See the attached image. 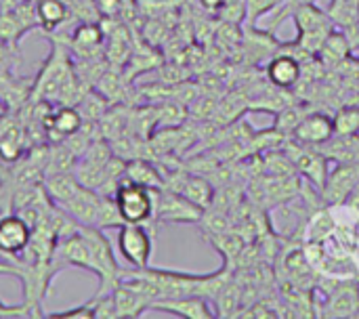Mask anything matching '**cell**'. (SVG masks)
<instances>
[{"instance_id": "6da1fadb", "label": "cell", "mask_w": 359, "mask_h": 319, "mask_svg": "<svg viewBox=\"0 0 359 319\" xmlns=\"http://www.w3.org/2000/svg\"><path fill=\"white\" fill-rule=\"evenodd\" d=\"M303 252L320 278L359 280V212L326 204L305 225Z\"/></svg>"}, {"instance_id": "f1b7e54d", "label": "cell", "mask_w": 359, "mask_h": 319, "mask_svg": "<svg viewBox=\"0 0 359 319\" xmlns=\"http://www.w3.org/2000/svg\"><path fill=\"white\" fill-rule=\"evenodd\" d=\"M0 276H19V269H17V265L15 263H11V261H6V259H0Z\"/></svg>"}, {"instance_id": "f546056e", "label": "cell", "mask_w": 359, "mask_h": 319, "mask_svg": "<svg viewBox=\"0 0 359 319\" xmlns=\"http://www.w3.org/2000/svg\"><path fill=\"white\" fill-rule=\"evenodd\" d=\"M345 206H349L351 210H355V212H359V185L349 194V198L345 200Z\"/></svg>"}, {"instance_id": "44dd1931", "label": "cell", "mask_w": 359, "mask_h": 319, "mask_svg": "<svg viewBox=\"0 0 359 319\" xmlns=\"http://www.w3.org/2000/svg\"><path fill=\"white\" fill-rule=\"evenodd\" d=\"M156 109H158V128L181 126V124H185V120H187V116H189L187 107H185L181 101H175V99L156 103ZM158 128H156V130H158Z\"/></svg>"}, {"instance_id": "9a60e30c", "label": "cell", "mask_w": 359, "mask_h": 319, "mask_svg": "<svg viewBox=\"0 0 359 319\" xmlns=\"http://www.w3.org/2000/svg\"><path fill=\"white\" fill-rule=\"evenodd\" d=\"M114 303H116V319H137L151 309L149 299L122 284L114 288Z\"/></svg>"}, {"instance_id": "9c48e42d", "label": "cell", "mask_w": 359, "mask_h": 319, "mask_svg": "<svg viewBox=\"0 0 359 319\" xmlns=\"http://www.w3.org/2000/svg\"><path fill=\"white\" fill-rule=\"evenodd\" d=\"M290 137L307 147H322L334 137V120L324 111H311L299 122Z\"/></svg>"}, {"instance_id": "5b68a950", "label": "cell", "mask_w": 359, "mask_h": 319, "mask_svg": "<svg viewBox=\"0 0 359 319\" xmlns=\"http://www.w3.org/2000/svg\"><path fill=\"white\" fill-rule=\"evenodd\" d=\"M118 250L128 267L143 269L151 261L154 238L143 223H124L118 227Z\"/></svg>"}, {"instance_id": "7402d4cb", "label": "cell", "mask_w": 359, "mask_h": 319, "mask_svg": "<svg viewBox=\"0 0 359 319\" xmlns=\"http://www.w3.org/2000/svg\"><path fill=\"white\" fill-rule=\"evenodd\" d=\"M334 120V135L337 137H349V135H358L359 133V105L355 103H349V105H343L337 116L332 118Z\"/></svg>"}, {"instance_id": "cb8c5ba5", "label": "cell", "mask_w": 359, "mask_h": 319, "mask_svg": "<svg viewBox=\"0 0 359 319\" xmlns=\"http://www.w3.org/2000/svg\"><path fill=\"white\" fill-rule=\"evenodd\" d=\"M307 114H309V111H307ZM307 114H303V111H301V107H297V105H286L284 109H280V111H278L276 128H278V130H282L284 135H292V133H294V128L299 126V122H301Z\"/></svg>"}, {"instance_id": "ffe728a7", "label": "cell", "mask_w": 359, "mask_h": 319, "mask_svg": "<svg viewBox=\"0 0 359 319\" xmlns=\"http://www.w3.org/2000/svg\"><path fill=\"white\" fill-rule=\"evenodd\" d=\"M215 313L217 318H236L238 313L236 311H242L240 309V303H242V290L236 286V282L231 280L215 299Z\"/></svg>"}, {"instance_id": "83f0119b", "label": "cell", "mask_w": 359, "mask_h": 319, "mask_svg": "<svg viewBox=\"0 0 359 319\" xmlns=\"http://www.w3.org/2000/svg\"><path fill=\"white\" fill-rule=\"evenodd\" d=\"M200 4H202V8L206 11V13H210V15H219V11L221 8H225V6H229V4H233L236 0H198Z\"/></svg>"}, {"instance_id": "5bb4252c", "label": "cell", "mask_w": 359, "mask_h": 319, "mask_svg": "<svg viewBox=\"0 0 359 319\" xmlns=\"http://www.w3.org/2000/svg\"><path fill=\"white\" fill-rule=\"evenodd\" d=\"M124 181H130V183H137V185H143V187H149V189L164 187L162 170L149 158H133V160H126Z\"/></svg>"}, {"instance_id": "7c38bea8", "label": "cell", "mask_w": 359, "mask_h": 319, "mask_svg": "<svg viewBox=\"0 0 359 319\" xmlns=\"http://www.w3.org/2000/svg\"><path fill=\"white\" fill-rule=\"evenodd\" d=\"M99 204H101V194L93 187L80 185V189L67 202H63L59 208L65 215H69L78 225H95Z\"/></svg>"}, {"instance_id": "d6986e66", "label": "cell", "mask_w": 359, "mask_h": 319, "mask_svg": "<svg viewBox=\"0 0 359 319\" xmlns=\"http://www.w3.org/2000/svg\"><path fill=\"white\" fill-rule=\"evenodd\" d=\"M38 13V23L46 29H55L65 23L69 8L63 0H38L36 4Z\"/></svg>"}, {"instance_id": "4fadbf2b", "label": "cell", "mask_w": 359, "mask_h": 319, "mask_svg": "<svg viewBox=\"0 0 359 319\" xmlns=\"http://www.w3.org/2000/svg\"><path fill=\"white\" fill-rule=\"evenodd\" d=\"M351 55H353V46H351L349 36L343 29L334 27L330 32V36L326 38V42L322 44V48L318 53V59L324 65V69H337Z\"/></svg>"}, {"instance_id": "30bf717a", "label": "cell", "mask_w": 359, "mask_h": 319, "mask_svg": "<svg viewBox=\"0 0 359 319\" xmlns=\"http://www.w3.org/2000/svg\"><path fill=\"white\" fill-rule=\"evenodd\" d=\"M359 185V164H339L328 172L326 185L322 189L324 204H345L349 194Z\"/></svg>"}, {"instance_id": "603a6c76", "label": "cell", "mask_w": 359, "mask_h": 319, "mask_svg": "<svg viewBox=\"0 0 359 319\" xmlns=\"http://www.w3.org/2000/svg\"><path fill=\"white\" fill-rule=\"evenodd\" d=\"M120 225H124V221L120 217V210H118V204H116L114 196H101L95 227H99V229H116Z\"/></svg>"}, {"instance_id": "d4e9b609", "label": "cell", "mask_w": 359, "mask_h": 319, "mask_svg": "<svg viewBox=\"0 0 359 319\" xmlns=\"http://www.w3.org/2000/svg\"><path fill=\"white\" fill-rule=\"evenodd\" d=\"M48 319H95V307L93 301L74 307V309H65V311H55V313H46Z\"/></svg>"}, {"instance_id": "3957f363", "label": "cell", "mask_w": 359, "mask_h": 319, "mask_svg": "<svg viewBox=\"0 0 359 319\" xmlns=\"http://www.w3.org/2000/svg\"><path fill=\"white\" fill-rule=\"evenodd\" d=\"M156 196V206H154V223H164V225H191L200 223L204 212L200 206H196L191 200L181 196L179 191L160 187L154 191Z\"/></svg>"}, {"instance_id": "e0dca14e", "label": "cell", "mask_w": 359, "mask_h": 319, "mask_svg": "<svg viewBox=\"0 0 359 319\" xmlns=\"http://www.w3.org/2000/svg\"><path fill=\"white\" fill-rule=\"evenodd\" d=\"M322 154H326L328 160H334L339 164H359V133L349 137H332L328 143L318 147Z\"/></svg>"}, {"instance_id": "ba28073f", "label": "cell", "mask_w": 359, "mask_h": 319, "mask_svg": "<svg viewBox=\"0 0 359 319\" xmlns=\"http://www.w3.org/2000/svg\"><path fill=\"white\" fill-rule=\"evenodd\" d=\"M151 309L175 315L181 319H212L217 318L215 307L210 305L208 299L200 294H185V297H175V299H160L151 305Z\"/></svg>"}, {"instance_id": "8fae6325", "label": "cell", "mask_w": 359, "mask_h": 319, "mask_svg": "<svg viewBox=\"0 0 359 319\" xmlns=\"http://www.w3.org/2000/svg\"><path fill=\"white\" fill-rule=\"evenodd\" d=\"M267 80L271 82L273 88H282V90H288V88H294L301 78H303V65L301 61L288 53V50H280L276 53L269 63H267Z\"/></svg>"}, {"instance_id": "8992f818", "label": "cell", "mask_w": 359, "mask_h": 319, "mask_svg": "<svg viewBox=\"0 0 359 319\" xmlns=\"http://www.w3.org/2000/svg\"><path fill=\"white\" fill-rule=\"evenodd\" d=\"M32 242V225L19 212L0 217V259L11 263L19 261Z\"/></svg>"}, {"instance_id": "ac0fdd59", "label": "cell", "mask_w": 359, "mask_h": 319, "mask_svg": "<svg viewBox=\"0 0 359 319\" xmlns=\"http://www.w3.org/2000/svg\"><path fill=\"white\" fill-rule=\"evenodd\" d=\"M326 11L334 27L343 29L345 34L359 27V0H330Z\"/></svg>"}, {"instance_id": "4316f807", "label": "cell", "mask_w": 359, "mask_h": 319, "mask_svg": "<svg viewBox=\"0 0 359 319\" xmlns=\"http://www.w3.org/2000/svg\"><path fill=\"white\" fill-rule=\"evenodd\" d=\"M305 2H318V0H284V4L278 8V17H276V21L271 23V27H269V29L273 32V27H278L282 21H286V19L292 15V11H294L299 4H305Z\"/></svg>"}, {"instance_id": "4dcf8cb0", "label": "cell", "mask_w": 359, "mask_h": 319, "mask_svg": "<svg viewBox=\"0 0 359 319\" xmlns=\"http://www.w3.org/2000/svg\"><path fill=\"white\" fill-rule=\"evenodd\" d=\"M353 55H355V57L359 59V44H358V46H353Z\"/></svg>"}, {"instance_id": "2e32d148", "label": "cell", "mask_w": 359, "mask_h": 319, "mask_svg": "<svg viewBox=\"0 0 359 319\" xmlns=\"http://www.w3.org/2000/svg\"><path fill=\"white\" fill-rule=\"evenodd\" d=\"M105 32L99 23H80L72 32V46L80 53L82 59H95V53L101 48Z\"/></svg>"}, {"instance_id": "7a4b0ae2", "label": "cell", "mask_w": 359, "mask_h": 319, "mask_svg": "<svg viewBox=\"0 0 359 319\" xmlns=\"http://www.w3.org/2000/svg\"><path fill=\"white\" fill-rule=\"evenodd\" d=\"M290 19L297 25L299 36L292 40V44H282V50L292 53L299 61L301 57H313L320 53L322 44L326 42V38L330 36V32L334 29V23L328 15L326 8H320L316 2H305L299 4Z\"/></svg>"}, {"instance_id": "277c9868", "label": "cell", "mask_w": 359, "mask_h": 319, "mask_svg": "<svg viewBox=\"0 0 359 319\" xmlns=\"http://www.w3.org/2000/svg\"><path fill=\"white\" fill-rule=\"evenodd\" d=\"M156 189L122 181L120 187L114 194V200L118 204L120 217L124 223H143L147 225L154 221V206H156Z\"/></svg>"}, {"instance_id": "484cf974", "label": "cell", "mask_w": 359, "mask_h": 319, "mask_svg": "<svg viewBox=\"0 0 359 319\" xmlns=\"http://www.w3.org/2000/svg\"><path fill=\"white\" fill-rule=\"evenodd\" d=\"M34 318L32 309L25 303L19 305H6L0 301V319H29Z\"/></svg>"}, {"instance_id": "52a82bcc", "label": "cell", "mask_w": 359, "mask_h": 319, "mask_svg": "<svg viewBox=\"0 0 359 319\" xmlns=\"http://www.w3.org/2000/svg\"><path fill=\"white\" fill-rule=\"evenodd\" d=\"M290 156V160L294 162V168L316 187V189H324L326 179H328V158L326 154H322L318 147H307L299 141L292 143V151H286Z\"/></svg>"}]
</instances>
